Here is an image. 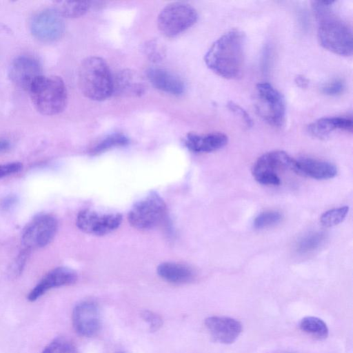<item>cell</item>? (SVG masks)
<instances>
[{"mask_svg": "<svg viewBox=\"0 0 353 353\" xmlns=\"http://www.w3.org/2000/svg\"><path fill=\"white\" fill-rule=\"evenodd\" d=\"M245 37L237 29L230 30L217 39L204 56L209 69L225 79L239 77L244 65Z\"/></svg>", "mask_w": 353, "mask_h": 353, "instance_id": "1", "label": "cell"}, {"mask_svg": "<svg viewBox=\"0 0 353 353\" xmlns=\"http://www.w3.org/2000/svg\"><path fill=\"white\" fill-rule=\"evenodd\" d=\"M334 1H312V7L318 21V39L326 50L340 56L352 53L350 28L332 10Z\"/></svg>", "mask_w": 353, "mask_h": 353, "instance_id": "2", "label": "cell"}, {"mask_svg": "<svg viewBox=\"0 0 353 353\" xmlns=\"http://www.w3.org/2000/svg\"><path fill=\"white\" fill-rule=\"evenodd\" d=\"M78 83L82 94L92 101H103L113 94V77L105 61L99 57L82 61Z\"/></svg>", "mask_w": 353, "mask_h": 353, "instance_id": "3", "label": "cell"}, {"mask_svg": "<svg viewBox=\"0 0 353 353\" xmlns=\"http://www.w3.org/2000/svg\"><path fill=\"white\" fill-rule=\"evenodd\" d=\"M28 92L34 108L41 114L56 115L66 107L67 88L60 77L42 74L35 79Z\"/></svg>", "mask_w": 353, "mask_h": 353, "instance_id": "4", "label": "cell"}, {"mask_svg": "<svg viewBox=\"0 0 353 353\" xmlns=\"http://www.w3.org/2000/svg\"><path fill=\"white\" fill-rule=\"evenodd\" d=\"M197 19V12L192 6L174 2L161 10L157 17V26L162 34L172 38L192 27Z\"/></svg>", "mask_w": 353, "mask_h": 353, "instance_id": "5", "label": "cell"}, {"mask_svg": "<svg viewBox=\"0 0 353 353\" xmlns=\"http://www.w3.org/2000/svg\"><path fill=\"white\" fill-rule=\"evenodd\" d=\"M255 108L259 116L270 125L281 127L285 117V103L281 94L271 84L263 82L256 86Z\"/></svg>", "mask_w": 353, "mask_h": 353, "instance_id": "6", "label": "cell"}, {"mask_svg": "<svg viewBox=\"0 0 353 353\" xmlns=\"http://www.w3.org/2000/svg\"><path fill=\"white\" fill-rule=\"evenodd\" d=\"M165 214V202L158 194L152 192L133 205L128 219L132 227L139 230H148L159 225Z\"/></svg>", "mask_w": 353, "mask_h": 353, "instance_id": "7", "label": "cell"}, {"mask_svg": "<svg viewBox=\"0 0 353 353\" xmlns=\"http://www.w3.org/2000/svg\"><path fill=\"white\" fill-rule=\"evenodd\" d=\"M58 229L57 219L50 214H40L32 219L24 227L21 242L29 250L41 248L54 238Z\"/></svg>", "mask_w": 353, "mask_h": 353, "instance_id": "8", "label": "cell"}, {"mask_svg": "<svg viewBox=\"0 0 353 353\" xmlns=\"http://www.w3.org/2000/svg\"><path fill=\"white\" fill-rule=\"evenodd\" d=\"M30 30L37 40L52 43L60 39L65 32L63 17L52 7L37 12L30 21Z\"/></svg>", "mask_w": 353, "mask_h": 353, "instance_id": "9", "label": "cell"}, {"mask_svg": "<svg viewBox=\"0 0 353 353\" xmlns=\"http://www.w3.org/2000/svg\"><path fill=\"white\" fill-rule=\"evenodd\" d=\"M121 221L122 216L119 213L100 214L86 209L79 212L76 224L85 233L102 236L115 230Z\"/></svg>", "mask_w": 353, "mask_h": 353, "instance_id": "10", "label": "cell"}, {"mask_svg": "<svg viewBox=\"0 0 353 353\" xmlns=\"http://www.w3.org/2000/svg\"><path fill=\"white\" fill-rule=\"evenodd\" d=\"M76 332L84 337L94 336L101 327V316L98 305L92 301H83L77 304L72 315Z\"/></svg>", "mask_w": 353, "mask_h": 353, "instance_id": "11", "label": "cell"}, {"mask_svg": "<svg viewBox=\"0 0 353 353\" xmlns=\"http://www.w3.org/2000/svg\"><path fill=\"white\" fill-rule=\"evenodd\" d=\"M40 62L30 55H20L11 62L8 68V77L17 87L28 91L32 83L41 76Z\"/></svg>", "mask_w": 353, "mask_h": 353, "instance_id": "12", "label": "cell"}, {"mask_svg": "<svg viewBox=\"0 0 353 353\" xmlns=\"http://www.w3.org/2000/svg\"><path fill=\"white\" fill-rule=\"evenodd\" d=\"M205 326L216 342L232 344L242 332V324L236 319L221 316H212L205 319Z\"/></svg>", "mask_w": 353, "mask_h": 353, "instance_id": "13", "label": "cell"}, {"mask_svg": "<svg viewBox=\"0 0 353 353\" xmlns=\"http://www.w3.org/2000/svg\"><path fill=\"white\" fill-rule=\"evenodd\" d=\"M77 272L66 267H58L48 272L28 296L30 301H34L49 290L74 283L77 280Z\"/></svg>", "mask_w": 353, "mask_h": 353, "instance_id": "14", "label": "cell"}, {"mask_svg": "<svg viewBox=\"0 0 353 353\" xmlns=\"http://www.w3.org/2000/svg\"><path fill=\"white\" fill-rule=\"evenodd\" d=\"M295 159L281 150L266 152L256 161L252 168L254 177L261 174H277V171L293 170Z\"/></svg>", "mask_w": 353, "mask_h": 353, "instance_id": "15", "label": "cell"}, {"mask_svg": "<svg viewBox=\"0 0 353 353\" xmlns=\"http://www.w3.org/2000/svg\"><path fill=\"white\" fill-rule=\"evenodd\" d=\"M293 171L319 180L332 179L337 174V168L333 163L309 157L295 159Z\"/></svg>", "mask_w": 353, "mask_h": 353, "instance_id": "16", "label": "cell"}, {"mask_svg": "<svg viewBox=\"0 0 353 353\" xmlns=\"http://www.w3.org/2000/svg\"><path fill=\"white\" fill-rule=\"evenodd\" d=\"M228 138L221 132L197 134L191 132L186 135L185 145L190 151L206 153L218 150L227 145Z\"/></svg>", "mask_w": 353, "mask_h": 353, "instance_id": "17", "label": "cell"}, {"mask_svg": "<svg viewBox=\"0 0 353 353\" xmlns=\"http://www.w3.org/2000/svg\"><path fill=\"white\" fill-rule=\"evenodd\" d=\"M148 81L157 89L173 95L184 92L183 81L172 72L158 68H150L146 72Z\"/></svg>", "mask_w": 353, "mask_h": 353, "instance_id": "18", "label": "cell"}, {"mask_svg": "<svg viewBox=\"0 0 353 353\" xmlns=\"http://www.w3.org/2000/svg\"><path fill=\"white\" fill-rule=\"evenodd\" d=\"M352 120L346 117H327L316 120L307 127L309 133L316 138L325 139L336 130L352 132Z\"/></svg>", "mask_w": 353, "mask_h": 353, "instance_id": "19", "label": "cell"}, {"mask_svg": "<svg viewBox=\"0 0 353 353\" xmlns=\"http://www.w3.org/2000/svg\"><path fill=\"white\" fill-rule=\"evenodd\" d=\"M144 91L143 81L134 71L125 70L113 78V93L118 95L141 96Z\"/></svg>", "mask_w": 353, "mask_h": 353, "instance_id": "20", "label": "cell"}, {"mask_svg": "<svg viewBox=\"0 0 353 353\" xmlns=\"http://www.w3.org/2000/svg\"><path fill=\"white\" fill-rule=\"evenodd\" d=\"M157 273L163 280L175 284H183L191 281L194 273L193 270L183 263L165 262L157 267Z\"/></svg>", "mask_w": 353, "mask_h": 353, "instance_id": "21", "label": "cell"}, {"mask_svg": "<svg viewBox=\"0 0 353 353\" xmlns=\"http://www.w3.org/2000/svg\"><path fill=\"white\" fill-rule=\"evenodd\" d=\"M90 7V1H56L52 8L57 13L66 18H77L85 14Z\"/></svg>", "mask_w": 353, "mask_h": 353, "instance_id": "22", "label": "cell"}, {"mask_svg": "<svg viewBox=\"0 0 353 353\" xmlns=\"http://www.w3.org/2000/svg\"><path fill=\"white\" fill-rule=\"evenodd\" d=\"M299 328L303 332L318 339H324L328 336L329 330L326 323L316 316H305L299 322Z\"/></svg>", "mask_w": 353, "mask_h": 353, "instance_id": "23", "label": "cell"}, {"mask_svg": "<svg viewBox=\"0 0 353 353\" xmlns=\"http://www.w3.org/2000/svg\"><path fill=\"white\" fill-rule=\"evenodd\" d=\"M129 143V139L124 134L114 133L110 134L97 142L90 149V154L97 155L103 153L112 148L124 146Z\"/></svg>", "mask_w": 353, "mask_h": 353, "instance_id": "24", "label": "cell"}, {"mask_svg": "<svg viewBox=\"0 0 353 353\" xmlns=\"http://www.w3.org/2000/svg\"><path fill=\"white\" fill-rule=\"evenodd\" d=\"M325 235L322 232L310 233L303 236L296 245V251L305 254L317 249L325 241Z\"/></svg>", "mask_w": 353, "mask_h": 353, "instance_id": "25", "label": "cell"}, {"mask_svg": "<svg viewBox=\"0 0 353 353\" xmlns=\"http://www.w3.org/2000/svg\"><path fill=\"white\" fill-rule=\"evenodd\" d=\"M349 210L350 208L347 205L330 209L321 216V223L325 227L337 225L344 221Z\"/></svg>", "mask_w": 353, "mask_h": 353, "instance_id": "26", "label": "cell"}, {"mask_svg": "<svg viewBox=\"0 0 353 353\" xmlns=\"http://www.w3.org/2000/svg\"><path fill=\"white\" fill-rule=\"evenodd\" d=\"M41 353H79L78 350L69 339L58 336L50 342Z\"/></svg>", "mask_w": 353, "mask_h": 353, "instance_id": "27", "label": "cell"}, {"mask_svg": "<svg viewBox=\"0 0 353 353\" xmlns=\"http://www.w3.org/2000/svg\"><path fill=\"white\" fill-rule=\"evenodd\" d=\"M283 218L282 214L276 210H268L260 213L254 221L257 229L268 228L279 223Z\"/></svg>", "mask_w": 353, "mask_h": 353, "instance_id": "28", "label": "cell"}, {"mask_svg": "<svg viewBox=\"0 0 353 353\" xmlns=\"http://www.w3.org/2000/svg\"><path fill=\"white\" fill-rule=\"evenodd\" d=\"M143 50L147 57L153 62L161 61L165 56V47L155 39L148 41L144 45Z\"/></svg>", "mask_w": 353, "mask_h": 353, "instance_id": "29", "label": "cell"}, {"mask_svg": "<svg viewBox=\"0 0 353 353\" xmlns=\"http://www.w3.org/2000/svg\"><path fill=\"white\" fill-rule=\"evenodd\" d=\"M29 252V250L23 248V250L19 252L12 262L10 268H9V274L11 276L17 277L21 274L28 257Z\"/></svg>", "mask_w": 353, "mask_h": 353, "instance_id": "30", "label": "cell"}, {"mask_svg": "<svg viewBox=\"0 0 353 353\" xmlns=\"http://www.w3.org/2000/svg\"><path fill=\"white\" fill-rule=\"evenodd\" d=\"M141 319L148 323L149 330L151 332L158 331L163 325L161 317L157 313L145 310L141 312Z\"/></svg>", "mask_w": 353, "mask_h": 353, "instance_id": "31", "label": "cell"}, {"mask_svg": "<svg viewBox=\"0 0 353 353\" xmlns=\"http://www.w3.org/2000/svg\"><path fill=\"white\" fill-rule=\"evenodd\" d=\"M345 89V83L341 79H334L325 84L322 88V92L329 96L341 94Z\"/></svg>", "mask_w": 353, "mask_h": 353, "instance_id": "32", "label": "cell"}, {"mask_svg": "<svg viewBox=\"0 0 353 353\" xmlns=\"http://www.w3.org/2000/svg\"><path fill=\"white\" fill-rule=\"evenodd\" d=\"M23 165L20 162H11L0 164V179L21 170Z\"/></svg>", "mask_w": 353, "mask_h": 353, "instance_id": "33", "label": "cell"}, {"mask_svg": "<svg viewBox=\"0 0 353 353\" xmlns=\"http://www.w3.org/2000/svg\"><path fill=\"white\" fill-rule=\"evenodd\" d=\"M228 106L230 110L237 114L244 121L248 127L252 125V121L249 114L241 106L232 101L228 104Z\"/></svg>", "mask_w": 353, "mask_h": 353, "instance_id": "34", "label": "cell"}, {"mask_svg": "<svg viewBox=\"0 0 353 353\" xmlns=\"http://www.w3.org/2000/svg\"><path fill=\"white\" fill-rule=\"evenodd\" d=\"M16 202L17 197L14 195H9L2 200L1 206L3 210H7L12 208Z\"/></svg>", "mask_w": 353, "mask_h": 353, "instance_id": "35", "label": "cell"}, {"mask_svg": "<svg viewBox=\"0 0 353 353\" xmlns=\"http://www.w3.org/2000/svg\"><path fill=\"white\" fill-rule=\"evenodd\" d=\"M10 148L11 143L8 139L0 138V153L8 151Z\"/></svg>", "mask_w": 353, "mask_h": 353, "instance_id": "36", "label": "cell"}, {"mask_svg": "<svg viewBox=\"0 0 353 353\" xmlns=\"http://www.w3.org/2000/svg\"><path fill=\"white\" fill-rule=\"evenodd\" d=\"M295 82L296 85L301 88H305L308 85V80L302 75L297 76L296 77Z\"/></svg>", "mask_w": 353, "mask_h": 353, "instance_id": "37", "label": "cell"}, {"mask_svg": "<svg viewBox=\"0 0 353 353\" xmlns=\"http://www.w3.org/2000/svg\"><path fill=\"white\" fill-rule=\"evenodd\" d=\"M116 353H124V352H116Z\"/></svg>", "mask_w": 353, "mask_h": 353, "instance_id": "38", "label": "cell"}]
</instances>
